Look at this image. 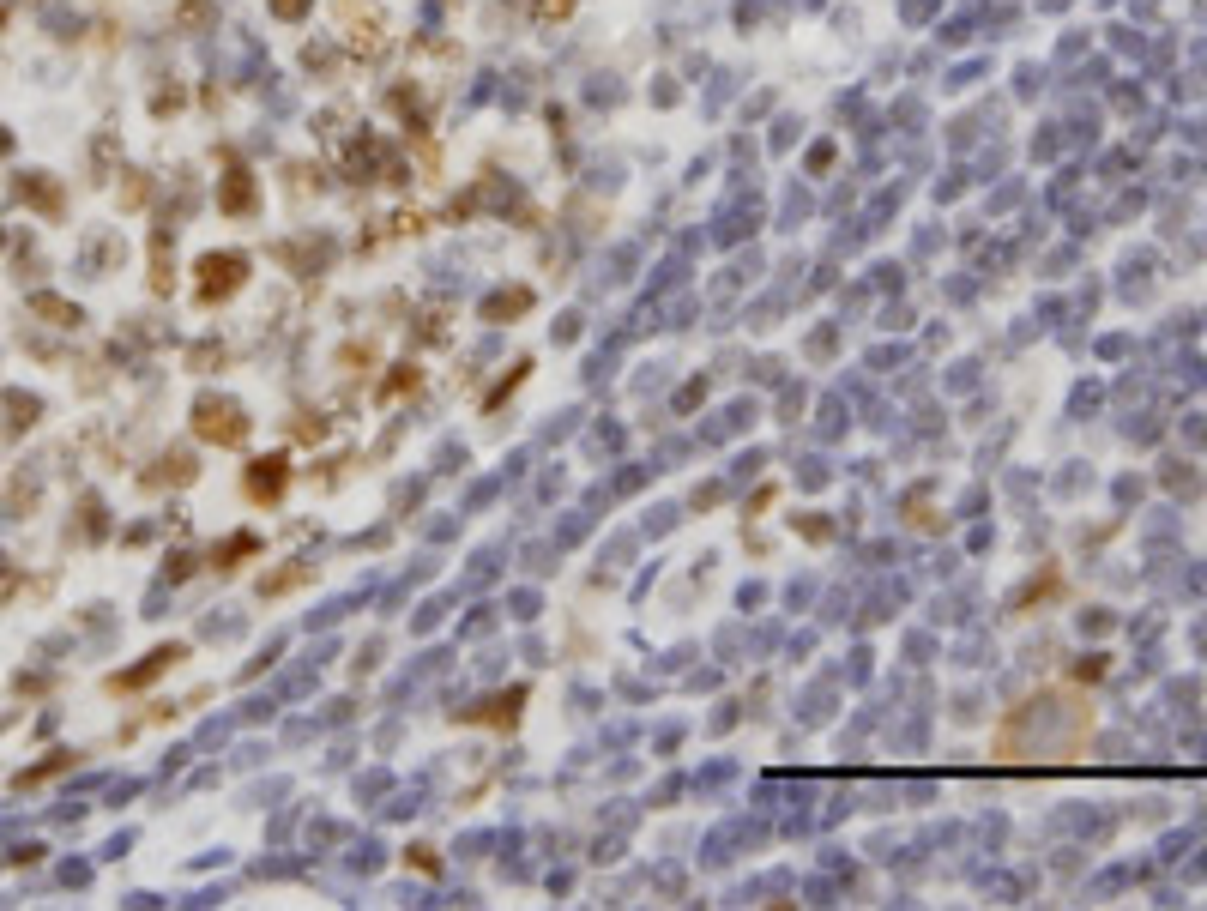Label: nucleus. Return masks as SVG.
<instances>
[]
</instances>
